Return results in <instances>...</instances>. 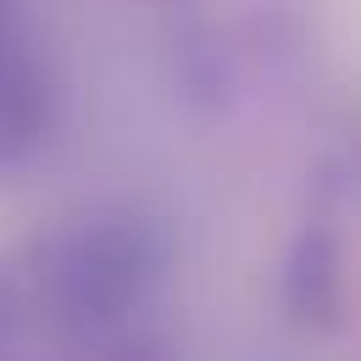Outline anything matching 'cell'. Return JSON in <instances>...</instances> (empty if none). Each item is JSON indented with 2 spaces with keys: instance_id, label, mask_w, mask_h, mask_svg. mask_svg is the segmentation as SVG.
<instances>
[{
  "instance_id": "277c9868",
  "label": "cell",
  "mask_w": 361,
  "mask_h": 361,
  "mask_svg": "<svg viewBox=\"0 0 361 361\" xmlns=\"http://www.w3.org/2000/svg\"><path fill=\"white\" fill-rule=\"evenodd\" d=\"M0 28H11V23H6V0H0Z\"/></svg>"
},
{
  "instance_id": "7a4b0ae2",
  "label": "cell",
  "mask_w": 361,
  "mask_h": 361,
  "mask_svg": "<svg viewBox=\"0 0 361 361\" xmlns=\"http://www.w3.org/2000/svg\"><path fill=\"white\" fill-rule=\"evenodd\" d=\"M56 128V84L28 39L0 28V173L28 167Z\"/></svg>"
},
{
  "instance_id": "3957f363",
  "label": "cell",
  "mask_w": 361,
  "mask_h": 361,
  "mask_svg": "<svg viewBox=\"0 0 361 361\" xmlns=\"http://www.w3.org/2000/svg\"><path fill=\"white\" fill-rule=\"evenodd\" d=\"M6 322H11V300H6V289H0V334H6Z\"/></svg>"
},
{
  "instance_id": "6da1fadb",
  "label": "cell",
  "mask_w": 361,
  "mask_h": 361,
  "mask_svg": "<svg viewBox=\"0 0 361 361\" xmlns=\"http://www.w3.org/2000/svg\"><path fill=\"white\" fill-rule=\"evenodd\" d=\"M161 272V239L128 212L84 217L45 250V295L73 328H111L150 295Z\"/></svg>"
}]
</instances>
